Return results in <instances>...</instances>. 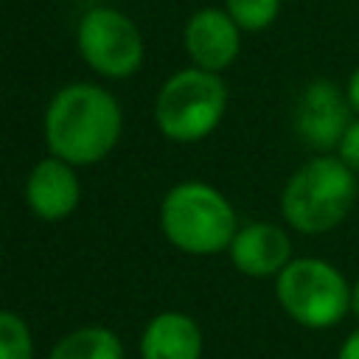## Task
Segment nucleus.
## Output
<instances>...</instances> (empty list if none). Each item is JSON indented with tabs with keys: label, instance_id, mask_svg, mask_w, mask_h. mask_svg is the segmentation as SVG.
<instances>
[{
	"label": "nucleus",
	"instance_id": "5",
	"mask_svg": "<svg viewBox=\"0 0 359 359\" xmlns=\"http://www.w3.org/2000/svg\"><path fill=\"white\" fill-rule=\"evenodd\" d=\"M280 309L303 328H334L351 311V286L345 275L320 258H292L275 275Z\"/></svg>",
	"mask_w": 359,
	"mask_h": 359
},
{
	"label": "nucleus",
	"instance_id": "8",
	"mask_svg": "<svg viewBox=\"0 0 359 359\" xmlns=\"http://www.w3.org/2000/svg\"><path fill=\"white\" fill-rule=\"evenodd\" d=\"M182 45L191 65L202 70H227L241 50V28L227 14V8L205 6L194 11L182 31Z\"/></svg>",
	"mask_w": 359,
	"mask_h": 359
},
{
	"label": "nucleus",
	"instance_id": "11",
	"mask_svg": "<svg viewBox=\"0 0 359 359\" xmlns=\"http://www.w3.org/2000/svg\"><path fill=\"white\" fill-rule=\"evenodd\" d=\"M202 328L185 311H160L140 334V359H202Z\"/></svg>",
	"mask_w": 359,
	"mask_h": 359
},
{
	"label": "nucleus",
	"instance_id": "17",
	"mask_svg": "<svg viewBox=\"0 0 359 359\" xmlns=\"http://www.w3.org/2000/svg\"><path fill=\"white\" fill-rule=\"evenodd\" d=\"M348 101H351V107H353V112H359V67L351 73V79H348Z\"/></svg>",
	"mask_w": 359,
	"mask_h": 359
},
{
	"label": "nucleus",
	"instance_id": "9",
	"mask_svg": "<svg viewBox=\"0 0 359 359\" xmlns=\"http://www.w3.org/2000/svg\"><path fill=\"white\" fill-rule=\"evenodd\" d=\"M25 205L42 222H62L67 219L81 202V180L76 165L67 160L48 154L25 177Z\"/></svg>",
	"mask_w": 359,
	"mask_h": 359
},
{
	"label": "nucleus",
	"instance_id": "14",
	"mask_svg": "<svg viewBox=\"0 0 359 359\" xmlns=\"http://www.w3.org/2000/svg\"><path fill=\"white\" fill-rule=\"evenodd\" d=\"M227 14L241 31H264L280 14V0H224Z\"/></svg>",
	"mask_w": 359,
	"mask_h": 359
},
{
	"label": "nucleus",
	"instance_id": "2",
	"mask_svg": "<svg viewBox=\"0 0 359 359\" xmlns=\"http://www.w3.org/2000/svg\"><path fill=\"white\" fill-rule=\"evenodd\" d=\"M160 230L171 247L188 255H216L230 247L238 222L230 199L202 180H185L160 202Z\"/></svg>",
	"mask_w": 359,
	"mask_h": 359
},
{
	"label": "nucleus",
	"instance_id": "13",
	"mask_svg": "<svg viewBox=\"0 0 359 359\" xmlns=\"http://www.w3.org/2000/svg\"><path fill=\"white\" fill-rule=\"evenodd\" d=\"M34 334L22 314L0 309V359H34Z\"/></svg>",
	"mask_w": 359,
	"mask_h": 359
},
{
	"label": "nucleus",
	"instance_id": "4",
	"mask_svg": "<svg viewBox=\"0 0 359 359\" xmlns=\"http://www.w3.org/2000/svg\"><path fill=\"white\" fill-rule=\"evenodd\" d=\"M227 84L196 65L171 73L154 95V123L174 143H199L216 132L227 112Z\"/></svg>",
	"mask_w": 359,
	"mask_h": 359
},
{
	"label": "nucleus",
	"instance_id": "10",
	"mask_svg": "<svg viewBox=\"0 0 359 359\" xmlns=\"http://www.w3.org/2000/svg\"><path fill=\"white\" fill-rule=\"evenodd\" d=\"M227 255L247 278H275L292 261V241L272 222H250L236 230Z\"/></svg>",
	"mask_w": 359,
	"mask_h": 359
},
{
	"label": "nucleus",
	"instance_id": "6",
	"mask_svg": "<svg viewBox=\"0 0 359 359\" xmlns=\"http://www.w3.org/2000/svg\"><path fill=\"white\" fill-rule=\"evenodd\" d=\"M76 48L84 65L104 79L135 76L146 56L140 28L112 6H93L79 17Z\"/></svg>",
	"mask_w": 359,
	"mask_h": 359
},
{
	"label": "nucleus",
	"instance_id": "18",
	"mask_svg": "<svg viewBox=\"0 0 359 359\" xmlns=\"http://www.w3.org/2000/svg\"><path fill=\"white\" fill-rule=\"evenodd\" d=\"M351 311L359 317V278H356L353 286H351Z\"/></svg>",
	"mask_w": 359,
	"mask_h": 359
},
{
	"label": "nucleus",
	"instance_id": "3",
	"mask_svg": "<svg viewBox=\"0 0 359 359\" xmlns=\"http://www.w3.org/2000/svg\"><path fill=\"white\" fill-rule=\"evenodd\" d=\"M356 199V171L337 154H317L283 185L280 213L297 233L317 236L334 230Z\"/></svg>",
	"mask_w": 359,
	"mask_h": 359
},
{
	"label": "nucleus",
	"instance_id": "15",
	"mask_svg": "<svg viewBox=\"0 0 359 359\" xmlns=\"http://www.w3.org/2000/svg\"><path fill=\"white\" fill-rule=\"evenodd\" d=\"M337 157H339L348 168L359 171V118L351 121V126L345 129V135H342V140H339V146H337Z\"/></svg>",
	"mask_w": 359,
	"mask_h": 359
},
{
	"label": "nucleus",
	"instance_id": "1",
	"mask_svg": "<svg viewBox=\"0 0 359 359\" xmlns=\"http://www.w3.org/2000/svg\"><path fill=\"white\" fill-rule=\"evenodd\" d=\"M123 109L118 98L90 81H73L53 93L45 107L42 135L50 154L70 165L101 163L121 140Z\"/></svg>",
	"mask_w": 359,
	"mask_h": 359
},
{
	"label": "nucleus",
	"instance_id": "7",
	"mask_svg": "<svg viewBox=\"0 0 359 359\" xmlns=\"http://www.w3.org/2000/svg\"><path fill=\"white\" fill-rule=\"evenodd\" d=\"M351 115L353 107L348 101V93H342L334 81L317 79L306 84L294 104V132L309 149L331 154L337 151L345 129L351 126Z\"/></svg>",
	"mask_w": 359,
	"mask_h": 359
},
{
	"label": "nucleus",
	"instance_id": "16",
	"mask_svg": "<svg viewBox=\"0 0 359 359\" xmlns=\"http://www.w3.org/2000/svg\"><path fill=\"white\" fill-rule=\"evenodd\" d=\"M337 359H359V328L345 337V342L339 345Z\"/></svg>",
	"mask_w": 359,
	"mask_h": 359
},
{
	"label": "nucleus",
	"instance_id": "12",
	"mask_svg": "<svg viewBox=\"0 0 359 359\" xmlns=\"http://www.w3.org/2000/svg\"><path fill=\"white\" fill-rule=\"evenodd\" d=\"M48 359H126L121 337L107 325H79L59 337Z\"/></svg>",
	"mask_w": 359,
	"mask_h": 359
}]
</instances>
